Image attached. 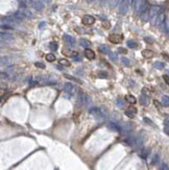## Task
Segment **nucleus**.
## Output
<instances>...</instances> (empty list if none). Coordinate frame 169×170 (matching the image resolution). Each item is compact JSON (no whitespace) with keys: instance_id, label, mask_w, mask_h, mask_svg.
I'll return each mask as SVG.
<instances>
[{"instance_id":"9d476101","label":"nucleus","mask_w":169,"mask_h":170,"mask_svg":"<svg viewBox=\"0 0 169 170\" xmlns=\"http://www.w3.org/2000/svg\"><path fill=\"white\" fill-rule=\"evenodd\" d=\"M37 11H42L44 9V3L42 0H35L34 2V5H33Z\"/></svg>"},{"instance_id":"f704fd0d","label":"nucleus","mask_w":169,"mask_h":170,"mask_svg":"<svg viewBox=\"0 0 169 170\" xmlns=\"http://www.w3.org/2000/svg\"><path fill=\"white\" fill-rule=\"evenodd\" d=\"M165 133L169 135V124H165Z\"/></svg>"},{"instance_id":"a878e982","label":"nucleus","mask_w":169,"mask_h":170,"mask_svg":"<svg viewBox=\"0 0 169 170\" xmlns=\"http://www.w3.org/2000/svg\"><path fill=\"white\" fill-rule=\"evenodd\" d=\"M121 63H122L124 66H129V64H130L129 60L126 59V58H122V59H121Z\"/></svg>"},{"instance_id":"1a4fd4ad","label":"nucleus","mask_w":169,"mask_h":170,"mask_svg":"<svg viewBox=\"0 0 169 170\" xmlns=\"http://www.w3.org/2000/svg\"><path fill=\"white\" fill-rule=\"evenodd\" d=\"M63 54L67 55V56H71V58H73V59H75L78 56V52L71 51V50H68V49H63Z\"/></svg>"},{"instance_id":"423d86ee","label":"nucleus","mask_w":169,"mask_h":170,"mask_svg":"<svg viewBox=\"0 0 169 170\" xmlns=\"http://www.w3.org/2000/svg\"><path fill=\"white\" fill-rule=\"evenodd\" d=\"M122 36H119V35H111L109 37V40L112 42V43H114V44H119L122 42Z\"/></svg>"},{"instance_id":"ea45409f","label":"nucleus","mask_w":169,"mask_h":170,"mask_svg":"<svg viewBox=\"0 0 169 170\" xmlns=\"http://www.w3.org/2000/svg\"><path fill=\"white\" fill-rule=\"evenodd\" d=\"M45 24H46L45 22H42V23L39 25V28H42V27H44V26H45Z\"/></svg>"},{"instance_id":"473e14b6","label":"nucleus","mask_w":169,"mask_h":170,"mask_svg":"<svg viewBox=\"0 0 169 170\" xmlns=\"http://www.w3.org/2000/svg\"><path fill=\"white\" fill-rule=\"evenodd\" d=\"M110 58H111L113 61H117V54H113V53H111V54H110Z\"/></svg>"},{"instance_id":"412c9836","label":"nucleus","mask_w":169,"mask_h":170,"mask_svg":"<svg viewBox=\"0 0 169 170\" xmlns=\"http://www.w3.org/2000/svg\"><path fill=\"white\" fill-rule=\"evenodd\" d=\"M46 61L47 62H54L55 61V55L54 54H52V53H49V54H47L46 55Z\"/></svg>"},{"instance_id":"6e6552de","label":"nucleus","mask_w":169,"mask_h":170,"mask_svg":"<svg viewBox=\"0 0 169 170\" xmlns=\"http://www.w3.org/2000/svg\"><path fill=\"white\" fill-rule=\"evenodd\" d=\"M85 55H86V58L89 59V60H94L95 59V52L93 50H91L90 48L85 49Z\"/></svg>"},{"instance_id":"aec40b11","label":"nucleus","mask_w":169,"mask_h":170,"mask_svg":"<svg viewBox=\"0 0 169 170\" xmlns=\"http://www.w3.org/2000/svg\"><path fill=\"white\" fill-rule=\"evenodd\" d=\"M107 1H109L110 6H112V7H115L120 3V0H107Z\"/></svg>"},{"instance_id":"2f4dec72","label":"nucleus","mask_w":169,"mask_h":170,"mask_svg":"<svg viewBox=\"0 0 169 170\" xmlns=\"http://www.w3.org/2000/svg\"><path fill=\"white\" fill-rule=\"evenodd\" d=\"M142 94L145 95V96H148V95H149V91H148L146 88H143V90H142Z\"/></svg>"},{"instance_id":"2eb2a0df","label":"nucleus","mask_w":169,"mask_h":170,"mask_svg":"<svg viewBox=\"0 0 169 170\" xmlns=\"http://www.w3.org/2000/svg\"><path fill=\"white\" fill-rule=\"evenodd\" d=\"M79 44H80V46L81 47H85V48H88L90 45H91V43L89 42V41H87L86 39H80V41H79Z\"/></svg>"},{"instance_id":"a19ab883","label":"nucleus","mask_w":169,"mask_h":170,"mask_svg":"<svg viewBox=\"0 0 169 170\" xmlns=\"http://www.w3.org/2000/svg\"><path fill=\"white\" fill-rule=\"evenodd\" d=\"M86 1H87V2H93L94 0H86Z\"/></svg>"},{"instance_id":"a211bd4d","label":"nucleus","mask_w":169,"mask_h":170,"mask_svg":"<svg viewBox=\"0 0 169 170\" xmlns=\"http://www.w3.org/2000/svg\"><path fill=\"white\" fill-rule=\"evenodd\" d=\"M162 103H163L164 106H169V96L164 95L162 97Z\"/></svg>"},{"instance_id":"7ed1b4c3","label":"nucleus","mask_w":169,"mask_h":170,"mask_svg":"<svg viewBox=\"0 0 169 170\" xmlns=\"http://www.w3.org/2000/svg\"><path fill=\"white\" fill-rule=\"evenodd\" d=\"M82 24L85 25H92L94 22H95V18L91 15H86V16H83L82 17V20H81Z\"/></svg>"},{"instance_id":"e433bc0d","label":"nucleus","mask_w":169,"mask_h":170,"mask_svg":"<svg viewBox=\"0 0 169 170\" xmlns=\"http://www.w3.org/2000/svg\"><path fill=\"white\" fill-rule=\"evenodd\" d=\"M118 51L121 52V53H126V49H124V48H119Z\"/></svg>"},{"instance_id":"6ab92c4d","label":"nucleus","mask_w":169,"mask_h":170,"mask_svg":"<svg viewBox=\"0 0 169 170\" xmlns=\"http://www.w3.org/2000/svg\"><path fill=\"white\" fill-rule=\"evenodd\" d=\"M126 44H127V47H129V48H137L138 47V43L136 41H133V40L127 41Z\"/></svg>"},{"instance_id":"c756f323","label":"nucleus","mask_w":169,"mask_h":170,"mask_svg":"<svg viewBox=\"0 0 169 170\" xmlns=\"http://www.w3.org/2000/svg\"><path fill=\"white\" fill-rule=\"evenodd\" d=\"M163 79L165 80V82H166L167 84H169V75L164 74V75H163Z\"/></svg>"},{"instance_id":"4be33fe9","label":"nucleus","mask_w":169,"mask_h":170,"mask_svg":"<svg viewBox=\"0 0 169 170\" xmlns=\"http://www.w3.org/2000/svg\"><path fill=\"white\" fill-rule=\"evenodd\" d=\"M49 49L52 50V51H55L56 49H58V44H56L55 42H50L49 43Z\"/></svg>"},{"instance_id":"4468645a","label":"nucleus","mask_w":169,"mask_h":170,"mask_svg":"<svg viewBox=\"0 0 169 170\" xmlns=\"http://www.w3.org/2000/svg\"><path fill=\"white\" fill-rule=\"evenodd\" d=\"M99 50L103 53V54H107V55H110L112 52H111V50H110V48L106 46V45H102V46H100L99 47Z\"/></svg>"},{"instance_id":"b1692460","label":"nucleus","mask_w":169,"mask_h":170,"mask_svg":"<svg viewBox=\"0 0 169 170\" xmlns=\"http://www.w3.org/2000/svg\"><path fill=\"white\" fill-rule=\"evenodd\" d=\"M127 111L129 112V113H132V114H137V109L134 106V105H129L128 107H127Z\"/></svg>"},{"instance_id":"f8f14e48","label":"nucleus","mask_w":169,"mask_h":170,"mask_svg":"<svg viewBox=\"0 0 169 170\" xmlns=\"http://www.w3.org/2000/svg\"><path fill=\"white\" fill-rule=\"evenodd\" d=\"M148 96H145V95H141L140 96V103L142 104V105H148V103H149V100H148V98H147Z\"/></svg>"},{"instance_id":"f03ea898","label":"nucleus","mask_w":169,"mask_h":170,"mask_svg":"<svg viewBox=\"0 0 169 170\" xmlns=\"http://www.w3.org/2000/svg\"><path fill=\"white\" fill-rule=\"evenodd\" d=\"M129 7V0H120L119 3V12L121 14H126Z\"/></svg>"},{"instance_id":"0eeeda50","label":"nucleus","mask_w":169,"mask_h":170,"mask_svg":"<svg viewBox=\"0 0 169 170\" xmlns=\"http://www.w3.org/2000/svg\"><path fill=\"white\" fill-rule=\"evenodd\" d=\"M63 39H64V41H65L69 46H73V45L75 44V39H74L73 37L69 36V35H64Z\"/></svg>"},{"instance_id":"cd10ccee","label":"nucleus","mask_w":169,"mask_h":170,"mask_svg":"<svg viewBox=\"0 0 169 170\" xmlns=\"http://www.w3.org/2000/svg\"><path fill=\"white\" fill-rule=\"evenodd\" d=\"M76 74H77V75H81V76H83L85 73H83V70H82L81 68H77V69H76Z\"/></svg>"},{"instance_id":"72a5a7b5","label":"nucleus","mask_w":169,"mask_h":170,"mask_svg":"<svg viewBox=\"0 0 169 170\" xmlns=\"http://www.w3.org/2000/svg\"><path fill=\"white\" fill-rule=\"evenodd\" d=\"M125 115H126V116H127V117H130V118H133V117H134V116H135V115H134V114H132V113H129V112H128V111H127V110H126V111H125Z\"/></svg>"},{"instance_id":"ddd939ff","label":"nucleus","mask_w":169,"mask_h":170,"mask_svg":"<svg viewBox=\"0 0 169 170\" xmlns=\"http://www.w3.org/2000/svg\"><path fill=\"white\" fill-rule=\"evenodd\" d=\"M142 55L144 56V58L149 59V58H152V56H153V52L151 50H149V49H145V50L142 51Z\"/></svg>"},{"instance_id":"f257e3e1","label":"nucleus","mask_w":169,"mask_h":170,"mask_svg":"<svg viewBox=\"0 0 169 170\" xmlns=\"http://www.w3.org/2000/svg\"><path fill=\"white\" fill-rule=\"evenodd\" d=\"M161 12H162V7L160 5H152L150 7V10H149V19L151 20L153 25L156 23V20H157L158 16L161 14Z\"/></svg>"},{"instance_id":"bb28decb","label":"nucleus","mask_w":169,"mask_h":170,"mask_svg":"<svg viewBox=\"0 0 169 170\" xmlns=\"http://www.w3.org/2000/svg\"><path fill=\"white\" fill-rule=\"evenodd\" d=\"M64 76H65V77H67L68 79H72V80H75V81H77V82H80V83H81V81H80V80H78V79H77V78H75V77H72V76L67 75V74H65Z\"/></svg>"},{"instance_id":"79ce46f5","label":"nucleus","mask_w":169,"mask_h":170,"mask_svg":"<svg viewBox=\"0 0 169 170\" xmlns=\"http://www.w3.org/2000/svg\"><path fill=\"white\" fill-rule=\"evenodd\" d=\"M167 74H169V70H167Z\"/></svg>"},{"instance_id":"20e7f679","label":"nucleus","mask_w":169,"mask_h":170,"mask_svg":"<svg viewBox=\"0 0 169 170\" xmlns=\"http://www.w3.org/2000/svg\"><path fill=\"white\" fill-rule=\"evenodd\" d=\"M64 90H65V92L68 93L69 95H73L74 92H75V87L73 86L72 83H70V82H66V83L64 84Z\"/></svg>"},{"instance_id":"39448f33","label":"nucleus","mask_w":169,"mask_h":170,"mask_svg":"<svg viewBox=\"0 0 169 170\" xmlns=\"http://www.w3.org/2000/svg\"><path fill=\"white\" fill-rule=\"evenodd\" d=\"M13 40H14V38H13V36L11 34L4 33V32L1 33V42L2 43L4 41H5V43H11V42H13Z\"/></svg>"},{"instance_id":"f3484780","label":"nucleus","mask_w":169,"mask_h":170,"mask_svg":"<svg viewBox=\"0 0 169 170\" xmlns=\"http://www.w3.org/2000/svg\"><path fill=\"white\" fill-rule=\"evenodd\" d=\"M11 64V62H10V58L9 56H2L1 58V65L2 66H9Z\"/></svg>"},{"instance_id":"5701e85b","label":"nucleus","mask_w":169,"mask_h":170,"mask_svg":"<svg viewBox=\"0 0 169 170\" xmlns=\"http://www.w3.org/2000/svg\"><path fill=\"white\" fill-rule=\"evenodd\" d=\"M59 63H60V65H62V66H66V67H69V66H70V62L67 61V60H65V59L60 60Z\"/></svg>"},{"instance_id":"4c0bfd02","label":"nucleus","mask_w":169,"mask_h":170,"mask_svg":"<svg viewBox=\"0 0 169 170\" xmlns=\"http://www.w3.org/2000/svg\"><path fill=\"white\" fill-rule=\"evenodd\" d=\"M153 103H155V104L157 105V107H159V109H160V106H161V105H160V102H159V101L155 100V101H153Z\"/></svg>"},{"instance_id":"c85d7f7f","label":"nucleus","mask_w":169,"mask_h":170,"mask_svg":"<svg viewBox=\"0 0 169 170\" xmlns=\"http://www.w3.org/2000/svg\"><path fill=\"white\" fill-rule=\"evenodd\" d=\"M98 76L101 77V78H105V77H107V74H106L105 72H103V71H100V72L98 73Z\"/></svg>"},{"instance_id":"9b49d317","label":"nucleus","mask_w":169,"mask_h":170,"mask_svg":"<svg viewBox=\"0 0 169 170\" xmlns=\"http://www.w3.org/2000/svg\"><path fill=\"white\" fill-rule=\"evenodd\" d=\"M115 103H116V104L118 105V107H120V109H124L125 105H126L125 100L122 99V98H117V99L115 100Z\"/></svg>"},{"instance_id":"58836bf2","label":"nucleus","mask_w":169,"mask_h":170,"mask_svg":"<svg viewBox=\"0 0 169 170\" xmlns=\"http://www.w3.org/2000/svg\"><path fill=\"white\" fill-rule=\"evenodd\" d=\"M145 41L146 42H150V43L153 42V40H151V38H145Z\"/></svg>"},{"instance_id":"dca6fc26","label":"nucleus","mask_w":169,"mask_h":170,"mask_svg":"<svg viewBox=\"0 0 169 170\" xmlns=\"http://www.w3.org/2000/svg\"><path fill=\"white\" fill-rule=\"evenodd\" d=\"M153 67H155L156 69H158V70H163V69L165 68V64H164L163 62H156V63L153 64Z\"/></svg>"},{"instance_id":"393cba45","label":"nucleus","mask_w":169,"mask_h":170,"mask_svg":"<svg viewBox=\"0 0 169 170\" xmlns=\"http://www.w3.org/2000/svg\"><path fill=\"white\" fill-rule=\"evenodd\" d=\"M126 99H127L132 104H135V103H136V98H135L133 95H128V96L126 97Z\"/></svg>"},{"instance_id":"7c9ffc66","label":"nucleus","mask_w":169,"mask_h":170,"mask_svg":"<svg viewBox=\"0 0 169 170\" xmlns=\"http://www.w3.org/2000/svg\"><path fill=\"white\" fill-rule=\"evenodd\" d=\"M36 67L38 68H42V69H45V65L43 63H36Z\"/></svg>"},{"instance_id":"c9c22d12","label":"nucleus","mask_w":169,"mask_h":170,"mask_svg":"<svg viewBox=\"0 0 169 170\" xmlns=\"http://www.w3.org/2000/svg\"><path fill=\"white\" fill-rule=\"evenodd\" d=\"M144 121H145L146 123H148V124H151V125H152V122H151V120H150V119H148V118H144Z\"/></svg>"}]
</instances>
